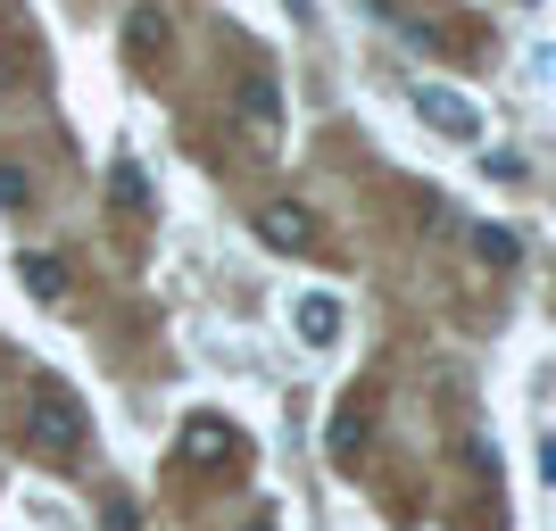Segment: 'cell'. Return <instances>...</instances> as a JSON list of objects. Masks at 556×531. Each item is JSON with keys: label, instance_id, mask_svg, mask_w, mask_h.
Instances as JSON below:
<instances>
[{"label": "cell", "instance_id": "cell-11", "mask_svg": "<svg viewBox=\"0 0 556 531\" xmlns=\"http://www.w3.org/2000/svg\"><path fill=\"white\" fill-rule=\"evenodd\" d=\"M125 50H134V59H159L166 50V17H134L125 25Z\"/></svg>", "mask_w": 556, "mask_h": 531}, {"label": "cell", "instance_id": "cell-4", "mask_svg": "<svg viewBox=\"0 0 556 531\" xmlns=\"http://www.w3.org/2000/svg\"><path fill=\"white\" fill-rule=\"evenodd\" d=\"M257 241H266V250H316V216L300 208V200H275V208H257Z\"/></svg>", "mask_w": 556, "mask_h": 531}, {"label": "cell", "instance_id": "cell-2", "mask_svg": "<svg viewBox=\"0 0 556 531\" xmlns=\"http://www.w3.org/2000/svg\"><path fill=\"white\" fill-rule=\"evenodd\" d=\"M232 116H241V134H250L257 150H275V141H282V92H275V75H241Z\"/></svg>", "mask_w": 556, "mask_h": 531}, {"label": "cell", "instance_id": "cell-5", "mask_svg": "<svg viewBox=\"0 0 556 531\" xmlns=\"http://www.w3.org/2000/svg\"><path fill=\"white\" fill-rule=\"evenodd\" d=\"M291 332H300L307 349H332L341 341V300H332V291H300V300H291Z\"/></svg>", "mask_w": 556, "mask_h": 531}, {"label": "cell", "instance_id": "cell-8", "mask_svg": "<svg viewBox=\"0 0 556 531\" xmlns=\"http://www.w3.org/2000/svg\"><path fill=\"white\" fill-rule=\"evenodd\" d=\"M17 275H25V291H34V300H67V282H59V257H17Z\"/></svg>", "mask_w": 556, "mask_h": 531}, {"label": "cell", "instance_id": "cell-1", "mask_svg": "<svg viewBox=\"0 0 556 531\" xmlns=\"http://www.w3.org/2000/svg\"><path fill=\"white\" fill-rule=\"evenodd\" d=\"M25 440H34L42 457H75V448H84V407H75V399H34Z\"/></svg>", "mask_w": 556, "mask_h": 531}, {"label": "cell", "instance_id": "cell-9", "mask_svg": "<svg viewBox=\"0 0 556 531\" xmlns=\"http://www.w3.org/2000/svg\"><path fill=\"white\" fill-rule=\"evenodd\" d=\"M473 257H482V266H515V232H498V225H473Z\"/></svg>", "mask_w": 556, "mask_h": 531}, {"label": "cell", "instance_id": "cell-10", "mask_svg": "<svg viewBox=\"0 0 556 531\" xmlns=\"http://www.w3.org/2000/svg\"><path fill=\"white\" fill-rule=\"evenodd\" d=\"M0 208L17 216V208H34V175H25L17 159H0Z\"/></svg>", "mask_w": 556, "mask_h": 531}, {"label": "cell", "instance_id": "cell-12", "mask_svg": "<svg viewBox=\"0 0 556 531\" xmlns=\"http://www.w3.org/2000/svg\"><path fill=\"white\" fill-rule=\"evenodd\" d=\"M540 473H548V482H556V440H540Z\"/></svg>", "mask_w": 556, "mask_h": 531}, {"label": "cell", "instance_id": "cell-3", "mask_svg": "<svg viewBox=\"0 0 556 531\" xmlns=\"http://www.w3.org/2000/svg\"><path fill=\"white\" fill-rule=\"evenodd\" d=\"M416 116L432 134H448V141H482V109L465 92H448V84H416Z\"/></svg>", "mask_w": 556, "mask_h": 531}, {"label": "cell", "instance_id": "cell-6", "mask_svg": "<svg viewBox=\"0 0 556 531\" xmlns=\"http://www.w3.org/2000/svg\"><path fill=\"white\" fill-rule=\"evenodd\" d=\"M184 457L232 465V457H241V432H232V423H216V416H200V423H184Z\"/></svg>", "mask_w": 556, "mask_h": 531}, {"label": "cell", "instance_id": "cell-7", "mask_svg": "<svg viewBox=\"0 0 556 531\" xmlns=\"http://www.w3.org/2000/svg\"><path fill=\"white\" fill-rule=\"evenodd\" d=\"M325 448H332V457L349 465V457H357V448H366V416H357V407H341V416L325 423Z\"/></svg>", "mask_w": 556, "mask_h": 531}]
</instances>
